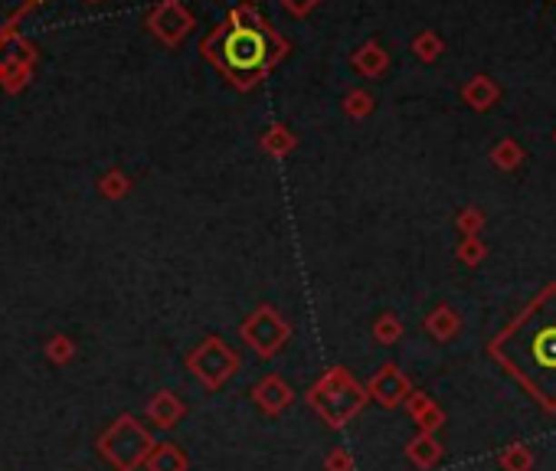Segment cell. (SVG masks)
Listing matches in <instances>:
<instances>
[{
    "instance_id": "6da1fadb",
    "label": "cell",
    "mask_w": 556,
    "mask_h": 471,
    "mask_svg": "<svg viewBox=\"0 0 556 471\" xmlns=\"http://www.w3.org/2000/svg\"><path fill=\"white\" fill-rule=\"evenodd\" d=\"M523 376L537 386V390H547V380L553 376L556 386V325H540L527 334L523 341Z\"/></svg>"
},
{
    "instance_id": "7a4b0ae2",
    "label": "cell",
    "mask_w": 556,
    "mask_h": 471,
    "mask_svg": "<svg viewBox=\"0 0 556 471\" xmlns=\"http://www.w3.org/2000/svg\"><path fill=\"white\" fill-rule=\"evenodd\" d=\"M223 53H226V63L239 73H253L259 69L262 59H265V40L262 33L255 30H233L223 43Z\"/></svg>"
}]
</instances>
